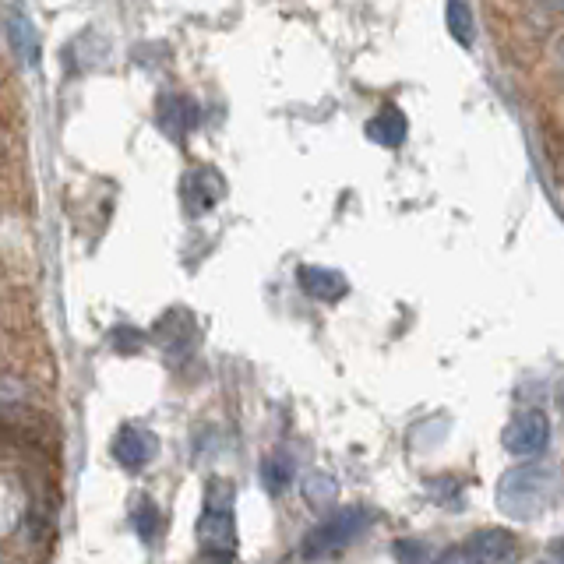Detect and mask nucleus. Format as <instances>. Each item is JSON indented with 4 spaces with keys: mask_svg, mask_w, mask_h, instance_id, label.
Segmentation results:
<instances>
[{
    "mask_svg": "<svg viewBox=\"0 0 564 564\" xmlns=\"http://www.w3.org/2000/svg\"><path fill=\"white\" fill-rule=\"evenodd\" d=\"M557 501V473L550 466H515L498 483V508L508 519H540Z\"/></svg>",
    "mask_w": 564,
    "mask_h": 564,
    "instance_id": "nucleus-1",
    "label": "nucleus"
},
{
    "mask_svg": "<svg viewBox=\"0 0 564 564\" xmlns=\"http://www.w3.org/2000/svg\"><path fill=\"white\" fill-rule=\"evenodd\" d=\"M371 522H374V512H367V508H335L321 526H314L311 533L304 536L300 554H304V561H328V557L342 554Z\"/></svg>",
    "mask_w": 564,
    "mask_h": 564,
    "instance_id": "nucleus-2",
    "label": "nucleus"
},
{
    "mask_svg": "<svg viewBox=\"0 0 564 564\" xmlns=\"http://www.w3.org/2000/svg\"><path fill=\"white\" fill-rule=\"evenodd\" d=\"M194 533H198V547L208 557H233V550H237L233 505H208L205 501V512H201Z\"/></svg>",
    "mask_w": 564,
    "mask_h": 564,
    "instance_id": "nucleus-3",
    "label": "nucleus"
},
{
    "mask_svg": "<svg viewBox=\"0 0 564 564\" xmlns=\"http://www.w3.org/2000/svg\"><path fill=\"white\" fill-rule=\"evenodd\" d=\"M152 339L163 346L166 357L184 360V357H191L194 346H198V321H194V314L184 311V307H173V311H166L163 318L152 325Z\"/></svg>",
    "mask_w": 564,
    "mask_h": 564,
    "instance_id": "nucleus-4",
    "label": "nucleus"
},
{
    "mask_svg": "<svg viewBox=\"0 0 564 564\" xmlns=\"http://www.w3.org/2000/svg\"><path fill=\"white\" fill-rule=\"evenodd\" d=\"M180 198H184V212L191 219H198V216H205V212H212V208H216L219 201L226 198L223 173L212 170V166L191 170L184 177V184H180Z\"/></svg>",
    "mask_w": 564,
    "mask_h": 564,
    "instance_id": "nucleus-5",
    "label": "nucleus"
},
{
    "mask_svg": "<svg viewBox=\"0 0 564 564\" xmlns=\"http://www.w3.org/2000/svg\"><path fill=\"white\" fill-rule=\"evenodd\" d=\"M462 550L473 557V564H519V557H522L519 536L501 526L476 529Z\"/></svg>",
    "mask_w": 564,
    "mask_h": 564,
    "instance_id": "nucleus-6",
    "label": "nucleus"
},
{
    "mask_svg": "<svg viewBox=\"0 0 564 564\" xmlns=\"http://www.w3.org/2000/svg\"><path fill=\"white\" fill-rule=\"evenodd\" d=\"M505 448L512 455H522V459H529V455H540L543 448H547L550 441V420L547 413H540V409H526V413H519L512 423L505 427Z\"/></svg>",
    "mask_w": 564,
    "mask_h": 564,
    "instance_id": "nucleus-7",
    "label": "nucleus"
},
{
    "mask_svg": "<svg viewBox=\"0 0 564 564\" xmlns=\"http://www.w3.org/2000/svg\"><path fill=\"white\" fill-rule=\"evenodd\" d=\"M159 455V438L149 427H138V423H124L113 438V459L127 469V473H138Z\"/></svg>",
    "mask_w": 564,
    "mask_h": 564,
    "instance_id": "nucleus-8",
    "label": "nucleus"
},
{
    "mask_svg": "<svg viewBox=\"0 0 564 564\" xmlns=\"http://www.w3.org/2000/svg\"><path fill=\"white\" fill-rule=\"evenodd\" d=\"M297 279H300V290H304L307 297L321 300V304H339V300L349 293L346 275L335 272V268H325V265H300Z\"/></svg>",
    "mask_w": 564,
    "mask_h": 564,
    "instance_id": "nucleus-9",
    "label": "nucleus"
},
{
    "mask_svg": "<svg viewBox=\"0 0 564 564\" xmlns=\"http://www.w3.org/2000/svg\"><path fill=\"white\" fill-rule=\"evenodd\" d=\"M198 124V103L187 96H163L159 99V127L170 141H184Z\"/></svg>",
    "mask_w": 564,
    "mask_h": 564,
    "instance_id": "nucleus-10",
    "label": "nucleus"
},
{
    "mask_svg": "<svg viewBox=\"0 0 564 564\" xmlns=\"http://www.w3.org/2000/svg\"><path fill=\"white\" fill-rule=\"evenodd\" d=\"M4 29H8L11 50L22 57V64L39 67V60H43V50H39V36H36V29H32L29 18H25L22 11H8V15H4Z\"/></svg>",
    "mask_w": 564,
    "mask_h": 564,
    "instance_id": "nucleus-11",
    "label": "nucleus"
},
{
    "mask_svg": "<svg viewBox=\"0 0 564 564\" xmlns=\"http://www.w3.org/2000/svg\"><path fill=\"white\" fill-rule=\"evenodd\" d=\"M406 131H409V120L399 106H381L378 117L367 124L371 141H378V145H385V149H399L402 141H406Z\"/></svg>",
    "mask_w": 564,
    "mask_h": 564,
    "instance_id": "nucleus-12",
    "label": "nucleus"
},
{
    "mask_svg": "<svg viewBox=\"0 0 564 564\" xmlns=\"http://www.w3.org/2000/svg\"><path fill=\"white\" fill-rule=\"evenodd\" d=\"M293 455L290 452H268L265 459H261L258 473H261V487L268 490V494H282V490L293 483Z\"/></svg>",
    "mask_w": 564,
    "mask_h": 564,
    "instance_id": "nucleus-13",
    "label": "nucleus"
},
{
    "mask_svg": "<svg viewBox=\"0 0 564 564\" xmlns=\"http://www.w3.org/2000/svg\"><path fill=\"white\" fill-rule=\"evenodd\" d=\"M423 490H427V498L434 505L448 508V512H462L466 508V487L455 476H431V480L423 483Z\"/></svg>",
    "mask_w": 564,
    "mask_h": 564,
    "instance_id": "nucleus-14",
    "label": "nucleus"
},
{
    "mask_svg": "<svg viewBox=\"0 0 564 564\" xmlns=\"http://www.w3.org/2000/svg\"><path fill=\"white\" fill-rule=\"evenodd\" d=\"M335 498H339V483L328 473H307L304 480V501L314 508V512H328L335 508Z\"/></svg>",
    "mask_w": 564,
    "mask_h": 564,
    "instance_id": "nucleus-15",
    "label": "nucleus"
},
{
    "mask_svg": "<svg viewBox=\"0 0 564 564\" xmlns=\"http://www.w3.org/2000/svg\"><path fill=\"white\" fill-rule=\"evenodd\" d=\"M448 32L455 36L459 46H473L476 39V25H473V11H469L466 0H448Z\"/></svg>",
    "mask_w": 564,
    "mask_h": 564,
    "instance_id": "nucleus-16",
    "label": "nucleus"
},
{
    "mask_svg": "<svg viewBox=\"0 0 564 564\" xmlns=\"http://www.w3.org/2000/svg\"><path fill=\"white\" fill-rule=\"evenodd\" d=\"M134 533L141 536L145 543H152L159 536V526H163V519H159V505L145 494V498H138V505H134Z\"/></svg>",
    "mask_w": 564,
    "mask_h": 564,
    "instance_id": "nucleus-17",
    "label": "nucleus"
},
{
    "mask_svg": "<svg viewBox=\"0 0 564 564\" xmlns=\"http://www.w3.org/2000/svg\"><path fill=\"white\" fill-rule=\"evenodd\" d=\"M32 399V388L15 374H0V409L8 406H25Z\"/></svg>",
    "mask_w": 564,
    "mask_h": 564,
    "instance_id": "nucleus-18",
    "label": "nucleus"
},
{
    "mask_svg": "<svg viewBox=\"0 0 564 564\" xmlns=\"http://www.w3.org/2000/svg\"><path fill=\"white\" fill-rule=\"evenodd\" d=\"M392 554L399 564H427L431 561V550H427V543L423 540H395L392 543Z\"/></svg>",
    "mask_w": 564,
    "mask_h": 564,
    "instance_id": "nucleus-19",
    "label": "nucleus"
},
{
    "mask_svg": "<svg viewBox=\"0 0 564 564\" xmlns=\"http://www.w3.org/2000/svg\"><path fill=\"white\" fill-rule=\"evenodd\" d=\"M110 346L117 349V353H124V357H131V353H138V349L145 346V332H138V328H131V325H117L110 335Z\"/></svg>",
    "mask_w": 564,
    "mask_h": 564,
    "instance_id": "nucleus-20",
    "label": "nucleus"
},
{
    "mask_svg": "<svg viewBox=\"0 0 564 564\" xmlns=\"http://www.w3.org/2000/svg\"><path fill=\"white\" fill-rule=\"evenodd\" d=\"M438 564H473V557L466 550H448V554H441Z\"/></svg>",
    "mask_w": 564,
    "mask_h": 564,
    "instance_id": "nucleus-21",
    "label": "nucleus"
},
{
    "mask_svg": "<svg viewBox=\"0 0 564 564\" xmlns=\"http://www.w3.org/2000/svg\"><path fill=\"white\" fill-rule=\"evenodd\" d=\"M0 564H18V561H11V557H0Z\"/></svg>",
    "mask_w": 564,
    "mask_h": 564,
    "instance_id": "nucleus-22",
    "label": "nucleus"
},
{
    "mask_svg": "<svg viewBox=\"0 0 564 564\" xmlns=\"http://www.w3.org/2000/svg\"><path fill=\"white\" fill-rule=\"evenodd\" d=\"M282 564H290V561H282Z\"/></svg>",
    "mask_w": 564,
    "mask_h": 564,
    "instance_id": "nucleus-23",
    "label": "nucleus"
}]
</instances>
